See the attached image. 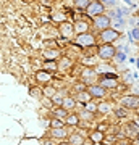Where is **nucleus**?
Masks as SVG:
<instances>
[{"label": "nucleus", "instance_id": "nucleus-1", "mask_svg": "<svg viewBox=\"0 0 139 145\" xmlns=\"http://www.w3.org/2000/svg\"><path fill=\"white\" fill-rule=\"evenodd\" d=\"M97 55L102 60H110V58H113L117 55V48H115L112 44H103L102 47H99L97 48Z\"/></svg>", "mask_w": 139, "mask_h": 145}, {"label": "nucleus", "instance_id": "nucleus-2", "mask_svg": "<svg viewBox=\"0 0 139 145\" xmlns=\"http://www.w3.org/2000/svg\"><path fill=\"white\" fill-rule=\"evenodd\" d=\"M120 103L128 110H138L139 108V95H125V97H121Z\"/></svg>", "mask_w": 139, "mask_h": 145}, {"label": "nucleus", "instance_id": "nucleus-3", "mask_svg": "<svg viewBox=\"0 0 139 145\" xmlns=\"http://www.w3.org/2000/svg\"><path fill=\"white\" fill-rule=\"evenodd\" d=\"M118 37H120V32L112 29V27H108V29L100 32V39H102L103 44H112V42H115Z\"/></svg>", "mask_w": 139, "mask_h": 145}, {"label": "nucleus", "instance_id": "nucleus-4", "mask_svg": "<svg viewBox=\"0 0 139 145\" xmlns=\"http://www.w3.org/2000/svg\"><path fill=\"white\" fill-rule=\"evenodd\" d=\"M86 11H88L89 16H92V18H97V16L103 15V5L100 3V2H91L89 3V7L86 8Z\"/></svg>", "mask_w": 139, "mask_h": 145}, {"label": "nucleus", "instance_id": "nucleus-5", "mask_svg": "<svg viewBox=\"0 0 139 145\" xmlns=\"http://www.w3.org/2000/svg\"><path fill=\"white\" fill-rule=\"evenodd\" d=\"M96 39H94L92 34H89V32H84V34H79L76 37V44L79 47H92Z\"/></svg>", "mask_w": 139, "mask_h": 145}, {"label": "nucleus", "instance_id": "nucleus-6", "mask_svg": "<svg viewBox=\"0 0 139 145\" xmlns=\"http://www.w3.org/2000/svg\"><path fill=\"white\" fill-rule=\"evenodd\" d=\"M94 26L97 27V29H100V32L105 31V29H108V26H110V18L105 15H100L97 16V18H94Z\"/></svg>", "mask_w": 139, "mask_h": 145}, {"label": "nucleus", "instance_id": "nucleus-7", "mask_svg": "<svg viewBox=\"0 0 139 145\" xmlns=\"http://www.w3.org/2000/svg\"><path fill=\"white\" fill-rule=\"evenodd\" d=\"M58 31H60L62 37L68 39V37L73 36V32H74V26H73L71 23H68V21H63L62 24H60V27H58Z\"/></svg>", "mask_w": 139, "mask_h": 145}, {"label": "nucleus", "instance_id": "nucleus-8", "mask_svg": "<svg viewBox=\"0 0 139 145\" xmlns=\"http://www.w3.org/2000/svg\"><path fill=\"white\" fill-rule=\"evenodd\" d=\"M117 86H118V79L117 78H105V76L100 78V87H103V89H115Z\"/></svg>", "mask_w": 139, "mask_h": 145}, {"label": "nucleus", "instance_id": "nucleus-9", "mask_svg": "<svg viewBox=\"0 0 139 145\" xmlns=\"http://www.w3.org/2000/svg\"><path fill=\"white\" fill-rule=\"evenodd\" d=\"M88 92L92 99H100V97L105 95V89L100 87V86H91V87L88 89Z\"/></svg>", "mask_w": 139, "mask_h": 145}, {"label": "nucleus", "instance_id": "nucleus-10", "mask_svg": "<svg viewBox=\"0 0 139 145\" xmlns=\"http://www.w3.org/2000/svg\"><path fill=\"white\" fill-rule=\"evenodd\" d=\"M42 55H44V58L47 61H53V60H57L60 57V50L58 48H47V50H44Z\"/></svg>", "mask_w": 139, "mask_h": 145}, {"label": "nucleus", "instance_id": "nucleus-11", "mask_svg": "<svg viewBox=\"0 0 139 145\" xmlns=\"http://www.w3.org/2000/svg\"><path fill=\"white\" fill-rule=\"evenodd\" d=\"M50 79H52V76H50V72L49 71H45V69H41V71H37L36 72V81L37 82H50Z\"/></svg>", "mask_w": 139, "mask_h": 145}, {"label": "nucleus", "instance_id": "nucleus-12", "mask_svg": "<svg viewBox=\"0 0 139 145\" xmlns=\"http://www.w3.org/2000/svg\"><path fill=\"white\" fill-rule=\"evenodd\" d=\"M88 29H89V24L84 20L74 23V31L78 32V36H79V34H84V32H88Z\"/></svg>", "mask_w": 139, "mask_h": 145}, {"label": "nucleus", "instance_id": "nucleus-13", "mask_svg": "<svg viewBox=\"0 0 139 145\" xmlns=\"http://www.w3.org/2000/svg\"><path fill=\"white\" fill-rule=\"evenodd\" d=\"M76 106V100L71 99V97H67V99H63V103H62V108H65L68 111V110H73Z\"/></svg>", "mask_w": 139, "mask_h": 145}, {"label": "nucleus", "instance_id": "nucleus-14", "mask_svg": "<svg viewBox=\"0 0 139 145\" xmlns=\"http://www.w3.org/2000/svg\"><path fill=\"white\" fill-rule=\"evenodd\" d=\"M70 68H71V60L68 57H63L62 60H60V63H58V69H60V71H67Z\"/></svg>", "mask_w": 139, "mask_h": 145}, {"label": "nucleus", "instance_id": "nucleus-15", "mask_svg": "<svg viewBox=\"0 0 139 145\" xmlns=\"http://www.w3.org/2000/svg\"><path fill=\"white\" fill-rule=\"evenodd\" d=\"M91 99H92V97H91V95H89V92L88 90H81V92L78 93V102H81V103H89V102H91Z\"/></svg>", "mask_w": 139, "mask_h": 145}, {"label": "nucleus", "instance_id": "nucleus-16", "mask_svg": "<svg viewBox=\"0 0 139 145\" xmlns=\"http://www.w3.org/2000/svg\"><path fill=\"white\" fill-rule=\"evenodd\" d=\"M68 142H70L71 145H82V144H84V139H82L81 134H71Z\"/></svg>", "mask_w": 139, "mask_h": 145}, {"label": "nucleus", "instance_id": "nucleus-17", "mask_svg": "<svg viewBox=\"0 0 139 145\" xmlns=\"http://www.w3.org/2000/svg\"><path fill=\"white\" fill-rule=\"evenodd\" d=\"M126 132H128L131 137L138 135V134H139V126L136 124V123H129V124L126 126Z\"/></svg>", "mask_w": 139, "mask_h": 145}, {"label": "nucleus", "instance_id": "nucleus-18", "mask_svg": "<svg viewBox=\"0 0 139 145\" xmlns=\"http://www.w3.org/2000/svg\"><path fill=\"white\" fill-rule=\"evenodd\" d=\"M91 140H92L94 144H100V142L103 140V134L100 132V131H96V132L91 134Z\"/></svg>", "mask_w": 139, "mask_h": 145}, {"label": "nucleus", "instance_id": "nucleus-19", "mask_svg": "<svg viewBox=\"0 0 139 145\" xmlns=\"http://www.w3.org/2000/svg\"><path fill=\"white\" fill-rule=\"evenodd\" d=\"M52 135L53 137H67L68 132L65 127H58V129H52Z\"/></svg>", "mask_w": 139, "mask_h": 145}, {"label": "nucleus", "instance_id": "nucleus-20", "mask_svg": "<svg viewBox=\"0 0 139 145\" xmlns=\"http://www.w3.org/2000/svg\"><path fill=\"white\" fill-rule=\"evenodd\" d=\"M67 110L65 108H62V106H57V108L53 110V114H55V118L57 119H60V118H65V116H67Z\"/></svg>", "mask_w": 139, "mask_h": 145}, {"label": "nucleus", "instance_id": "nucleus-21", "mask_svg": "<svg viewBox=\"0 0 139 145\" xmlns=\"http://www.w3.org/2000/svg\"><path fill=\"white\" fill-rule=\"evenodd\" d=\"M81 76H84V81H89L92 76H96V71H94L92 68H86V69H82Z\"/></svg>", "mask_w": 139, "mask_h": 145}, {"label": "nucleus", "instance_id": "nucleus-22", "mask_svg": "<svg viewBox=\"0 0 139 145\" xmlns=\"http://www.w3.org/2000/svg\"><path fill=\"white\" fill-rule=\"evenodd\" d=\"M89 3H91V0H74V5H76V8H79V10H86L89 7Z\"/></svg>", "mask_w": 139, "mask_h": 145}, {"label": "nucleus", "instance_id": "nucleus-23", "mask_svg": "<svg viewBox=\"0 0 139 145\" xmlns=\"http://www.w3.org/2000/svg\"><path fill=\"white\" fill-rule=\"evenodd\" d=\"M78 123H79V118H78L76 114H70V116H67V124L78 126Z\"/></svg>", "mask_w": 139, "mask_h": 145}, {"label": "nucleus", "instance_id": "nucleus-24", "mask_svg": "<svg viewBox=\"0 0 139 145\" xmlns=\"http://www.w3.org/2000/svg\"><path fill=\"white\" fill-rule=\"evenodd\" d=\"M110 110H112L110 103H105V102H102V103L97 105V111H100V113H107V111H110Z\"/></svg>", "mask_w": 139, "mask_h": 145}, {"label": "nucleus", "instance_id": "nucleus-25", "mask_svg": "<svg viewBox=\"0 0 139 145\" xmlns=\"http://www.w3.org/2000/svg\"><path fill=\"white\" fill-rule=\"evenodd\" d=\"M42 93L45 95V97H55V93H57V90H55V87H45L44 90H42Z\"/></svg>", "mask_w": 139, "mask_h": 145}, {"label": "nucleus", "instance_id": "nucleus-26", "mask_svg": "<svg viewBox=\"0 0 139 145\" xmlns=\"http://www.w3.org/2000/svg\"><path fill=\"white\" fill-rule=\"evenodd\" d=\"M52 20L62 24L63 21H65V15H63V13H60V11H58V13H53V15H52Z\"/></svg>", "mask_w": 139, "mask_h": 145}, {"label": "nucleus", "instance_id": "nucleus-27", "mask_svg": "<svg viewBox=\"0 0 139 145\" xmlns=\"http://www.w3.org/2000/svg\"><path fill=\"white\" fill-rule=\"evenodd\" d=\"M50 127H52V129H58V127H63V123L60 121V119L55 118V119H52V121H50Z\"/></svg>", "mask_w": 139, "mask_h": 145}, {"label": "nucleus", "instance_id": "nucleus-28", "mask_svg": "<svg viewBox=\"0 0 139 145\" xmlns=\"http://www.w3.org/2000/svg\"><path fill=\"white\" fill-rule=\"evenodd\" d=\"M110 24H113V27H118V29H120V27L123 26V20H120L118 16H115V20L110 21Z\"/></svg>", "mask_w": 139, "mask_h": 145}, {"label": "nucleus", "instance_id": "nucleus-29", "mask_svg": "<svg viewBox=\"0 0 139 145\" xmlns=\"http://www.w3.org/2000/svg\"><path fill=\"white\" fill-rule=\"evenodd\" d=\"M49 69H58V65L53 61H47L45 63V71H49Z\"/></svg>", "mask_w": 139, "mask_h": 145}, {"label": "nucleus", "instance_id": "nucleus-30", "mask_svg": "<svg viewBox=\"0 0 139 145\" xmlns=\"http://www.w3.org/2000/svg\"><path fill=\"white\" fill-rule=\"evenodd\" d=\"M52 102H53V105H55V106H62L63 99H62V97H57V95H55V97L52 99Z\"/></svg>", "mask_w": 139, "mask_h": 145}, {"label": "nucleus", "instance_id": "nucleus-31", "mask_svg": "<svg viewBox=\"0 0 139 145\" xmlns=\"http://www.w3.org/2000/svg\"><path fill=\"white\" fill-rule=\"evenodd\" d=\"M82 118L88 119V121H92L94 116H92V113H89V111H84V113H82Z\"/></svg>", "mask_w": 139, "mask_h": 145}, {"label": "nucleus", "instance_id": "nucleus-32", "mask_svg": "<svg viewBox=\"0 0 139 145\" xmlns=\"http://www.w3.org/2000/svg\"><path fill=\"white\" fill-rule=\"evenodd\" d=\"M131 37H133L134 40H139V29H133L131 31Z\"/></svg>", "mask_w": 139, "mask_h": 145}, {"label": "nucleus", "instance_id": "nucleus-33", "mask_svg": "<svg viewBox=\"0 0 139 145\" xmlns=\"http://www.w3.org/2000/svg\"><path fill=\"white\" fill-rule=\"evenodd\" d=\"M100 3H102V5H115V0H100Z\"/></svg>", "mask_w": 139, "mask_h": 145}, {"label": "nucleus", "instance_id": "nucleus-34", "mask_svg": "<svg viewBox=\"0 0 139 145\" xmlns=\"http://www.w3.org/2000/svg\"><path fill=\"white\" fill-rule=\"evenodd\" d=\"M117 116H118V118H123V116H126L125 110H117Z\"/></svg>", "mask_w": 139, "mask_h": 145}, {"label": "nucleus", "instance_id": "nucleus-35", "mask_svg": "<svg viewBox=\"0 0 139 145\" xmlns=\"http://www.w3.org/2000/svg\"><path fill=\"white\" fill-rule=\"evenodd\" d=\"M115 57L118 58L120 61H123V60H125V55H123V53H117V55H115Z\"/></svg>", "mask_w": 139, "mask_h": 145}, {"label": "nucleus", "instance_id": "nucleus-36", "mask_svg": "<svg viewBox=\"0 0 139 145\" xmlns=\"http://www.w3.org/2000/svg\"><path fill=\"white\" fill-rule=\"evenodd\" d=\"M58 145H71L70 142H62V144H58Z\"/></svg>", "mask_w": 139, "mask_h": 145}, {"label": "nucleus", "instance_id": "nucleus-37", "mask_svg": "<svg viewBox=\"0 0 139 145\" xmlns=\"http://www.w3.org/2000/svg\"><path fill=\"white\" fill-rule=\"evenodd\" d=\"M136 139H138V142H139V134H138V135H136Z\"/></svg>", "mask_w": 139, "mask_h": 145}, {"label": "nucleus", "instance_id": "nucleus-38", "mask_svg": "<svg viewBox=\"0 0 139 145\" xmlns=\"http://www.w3.org/2000/svg\"><path fill=\"white\" fill-rule=\"evenodd\" d=\"M138 68H139V58H138Z\"/></svg>", "mask_w": 139, "mask_h": 145}, {"label": "nucleus", "instance_id": "nucleus-39", "mask_svg": "<svg viewBox=\"0 0 139 145\" xmlns=\"http://www.w3.org/2000/svg\"><path fill=\"white\" fill-rule=\"evenodd\" d=\"M94 145H102V144H94Z\"/></svg>", "mask_w": 139, "mask_h": 145}, {"label": "nucleus", "instance_id": "nucleus-40", "mask_svg": "<svg viewBox=\"0 0 139 145\" xmlns=\"http://www.w3.org/2000/svg\"><path fill=\"white\" fill-rule=\"evenodd\" d=\"M138 18H139V11H138Z\"/></svg>", "mask_w": 139, "mask_h": 145}, {"label": "nucleus", "instance_id": "nucleus-41", "mask_svg": "<svg viewBox=\"0 0 139 145\" xmlns=\"http://www.w3.org/2000/svg\"><path fill=\"white\" fill-rule=\"evenodd\" d=\"M94 2H97V0H94Z\"/></svg>", "mask_w": 139, "mask_h": 145}]
</instances>
